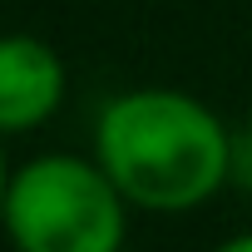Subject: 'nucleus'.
<instances>
[{"instance_id":"1","label":"nucleus","mask_w":252,"mask_h":252,"mask_svg":"<svg viewBox=\"0 0 252 252\" xmlns=\"http://www.w3.org/2000/svg\"><path fill=\"white\" fill-rule=\"evenodd\" d=\"M94 158L144 213H193L232 183V129L188 89H124L94 119Z\"/></svg>"},{"instance_id":"2","label":"nucleus","mask_w":252,"mask_h":252,"mask_svg":"<svg viewBox=\"0 0 252 252\" xmlns=\"http://www.w3.org/2000/svg\"><path fill=\"white\" fill-rule=\"evenodd\" d=\"M134 203L94 154H35L10 168L0 232L15 252H119Z\"/></svg>"},{"instance_id":"3","label":"nucleus","mask_w":252,"mask_h":252,"mask_svg":"<svg viewBox=\"0 0 252 252\" xmlns=\"http://www.w3.org/2000/svg\"><path fill=\"white\" fill-rule=\"evenodd\" d=\"M64 94H69V69L50 40L30 30L0 35V139L45 129L64 109Z\"/></svg>"},{"instance_id":"4","label":"nucleus","mask_w":252,"mask_h":252,"mask_svg":"<svg viewBox=\"0 0 252 252\" xmlns=\"http://www.w3.org/2000/svg\"><path fill=\"white\" fill-rule=\"evenodd\" d=\"M232 183L252 193V129H232Z\"/></svg>"},{"instance_id":"5","label":"nucleus","mask_w":252,"mask_h":252,"mask_svg":"<svg viewBox=\"0 0 252 252\" xmlns=\"http://www.w3.org/2000/svg\"><path fill=\"white\" fill-rule=\"evenodd\" d=\"M213 252H252V232H232V237H222Z\"/></svg>"},{"instance_id":"6","label":"nucleus","mask_w":252,"mask_h":252,"mask_svg":"<svg viewBox=\"0 0 252 252\" xmlns=\"http://www.w3.org/2000/svg\"><path fill=\"white\" fill-rule=\"evenodd\" d=\"M5 188H10V158H5V139H0V213H5Z\"/></svg>"},{"instance_id":"7","label":"nucleus","mask_w":252,"mask_h":252,"mask_svg":"<svg viewBox=\"0 0 252 252\" xmlns=\"http://www.w3.org/2000/svg\"><path fill=\"white\" fill-rule=\"evenodd\" d=\"M119 252H134V247H119Z\"/></svg>"}]
</instances>
